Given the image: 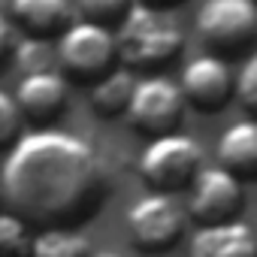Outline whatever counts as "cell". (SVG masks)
Returning a JSON list of instances; mask_svg holds the SVG:
<instances>
[{
  "label": "cell",
  "mask_w": 257,
  "mask_h": 257,
  "mask_svg": "<svg viewBox=\"0 0 257 257\" xmlns=\"http://www.w3.org/2000/svg\"><path fill=\"white\" fill-rule=\"evenodd\" d=\"M0 188L4 206L34 230H79L103 212L109 173L88 140L58 127H34L10 149Z\"/></svg>",
  "instance_id": "cell-1"
},
{
  "label": "cell",
  "mask_w": 257,
  "mask_h": 257,
  "mask_svg": "<svg viewBox=\"0 0 257 257\" xmlns=\"http://www.w3.org/2000/svg\"><path fill=\"white\" fill-rule=\"evenodd\" d=\"M115 46L127 70H146L149 76H158V70L170 67L182 55L185 34L161 10L134 4L115 31Z\"/></svg>",
  "instance_id": "cell-2"
},
{
  "label": "cell",
  "mask_w": 257,
  "mask_h": 257,
  "mask_svg": "<svg viewBox=\"0 0 257 257\" xmlns=\"http://www.w3.org/2000/svg\"><path fill=\"white\" fill-rule=\"evenodd\" d=\"M203 167H206L203 146L182 134L152 140L140 152V161H137L140 179L158 194H179L191 188Z\"/></svg>",
  "instance_id": "cell-3"
},
{
  "label": "cell",
  "mask_w": 257,
  "mask_h": 257,
  "mask_svg": "<svg viewBox=\"0 0 257 257\" xmlns=\"http://www.w3.org/2000/svg\"><path fill=\"white\" fill-rule=\"evenodd\" d=\"M118 46L115 34L103 25L94 22H73L61 37H58V64L64 79L73 82H97L115 67Z\"/></svg>",
  "instance_id": "cell-4"
},
{
  "label": "cell",
  "mask_w": 257,
  "mask_h": 257,
  "mask_svg": "<svg viewBox=\"0 0 257 257\" xmlns=\"http://www.w3.org/2000/svg\"><path fill=\"white\" fill-rule=\"evenodd\" d=\"M197 34L209 55H239L257 43L254 0H206L197 13Z\"/></svg>",
  "instance_id": "cell-5"
},
{
  "label": "cell",
  "mask_w": 257,
  "mask_h": 257,
  "mask_svg": "<svg viewBox=\"0 0 257 257\" xmlns=\"http://www.w3.org/2000/svg\"><path fill=\"white\" fill-rule=\"evenodd\" d=\"M185 97L179 85L167 76H143L137 79L131 106H127V124L143 137H170L179 134V124L185 118Z\"/></svg>",
  "instance_id": "cell-6"
},
{
  "label": "cell",
  "mask_w": 257,
  "mask_h": 257,
  "mask_svg": "<svg viewBox=\"0 0 257 257\" xmlns=\"http://www.w3.org/2000/svg\"><path fill=\"white\" fill-rule=\"evenodd\" d=\"M124 224H127V236H131V242L140 251L161 254L182 239L185 224H188V212L179 206V200L173 194L149 191L146 197H140L127 209Z\"/></svg>",
  "instance_id": "cell-7"
},
{
  "label": "cell",
  "mask_w": 257,
  "mask_h": 257,
  "mask_svg": "<svg viewBox=\"0 0 257 257\" xmlns=\"http://www.w3.org/2000/svg\"><path fill=\"white\" fill-rule=\"evenodd\" d=\"M242 209H245V185L224 167H203L188 197V215L197 221V227L239 221Z\"/></svg>",
  "instance_id": "cell-8"
},
{
  "label": "cell",
  "mask_w": 257,
  "mask_h": 257,
  "mask_svg": "<svg viewBox=\"0 0 257 257\" xmlns=\"http://www.w3.org/2000/svg\"><path fill=\"white\" fill-rule=\"evenodd\" d=\"M179 91L185 97V106L200 115H215L236 97V79L224 58L206 52L185 64L179 76Z\"/></svg>",
  "instance_id": "cell-9"
},
{
  "label": "cell",
  "mask_w": 257,
  "mask_h": 257,
  "mask_svg": "<svg viewBox=\"0 0 257 257\" xmlns=\"http://www.w3.org/2000/svg\"><path fill=\"white\" fill-rule=\"evenodd\" d=\"M16 103L25 121L37 124V127H52V121L64 112L67 100H70V82L64 79V73L55 70H34L25 73L16 85Z\"/></svg>",
  "instance_id": "cell-10"
},
{
  "label": "cell",
  "mask_w": 257,
  "mask_h": 257,
  "mask_svg": "<svg viewBox=\"0 0 257 257\" xmlns=\"http://www.w3.org/2000/svg\"><path fill=\"white\" fill-rule=\"evenodd\" d=\"M188 254L191 257H257V233L242 218L227 224L197 227Z\"/></svg>",
  "instance_id": "cell-11"
},
{
  "label": "cell",
  "mask_w": 257,
  "mask_h": 257,
  "mask_svg": "<svg viewBox=\"0 0 257 257\" xmlns=\"http://www.w3.org/2000/svg\"><path fill=\"white\" fill-rule=\"evenodd\" d=\"M218 167L236 176L242 185L257 182V121H233L218 140Z\"/></svg>",
  "instance_id": "cell-12"
},
{
  "label": "cell",
  "mask_w": 257,
  "mask_h": 257,
  "mask_svg": "<svg viewBox=\"0 0 257 257\" xmlns=\"http://www.w3.org/2000/svg\"><path fill=\"white\" fill-rule=\"evenodd\" d=\"M70 16V0H10V19L28 40L61 37L73 25Z\"/></svg>",
  "instance_id": "cell-13"
},
{
  "label": "cell",
  "mask_w": 257,
  "mask_h": 257,
  "mask_svg": "<svg viewBox=\"0 0 257 257\" xmlns=\"http://www.w3.org/2000/svg\"><path fill=\"white\" fill-rule=\"evenodd\" d=\"M134 88H137V79L127 67H112L106 76H100L94 85H91V109L94 115L100 118H118V115H127V106H131V97H134Z\"/></svg>",
  "instance_id": "cell-14"
},
{
  "label": "cell",
  "mask_w": 257,
  "mask_h": 257,
  "mask_svg": "<svg viewBox=\"0 0 257 257\" xmlns=\"http://www.w3.org/2000/svg\"><path fill=\"white\" fill-rule=\"evenodd\" d=\"M91 239L79 230L52 227V230H34L31 257H91Z\"/></svg>",
  "instance_id": "cell-15"
},
{
  "label": "cell",
  "mask_w": 257,
  "mask_h": 257,
  "mask_svg": "<svg viewBox=\"0 0 257 257\" xmlns=\"http://www.w3.org/2000/svg\"><path fill=\"white\" fill-rule=\"evenodd\" d=\"M34 227L16 212L0 209V257H31Z\"/></svg>",
  "instance_id": "cell-16"
},
{
  "label": "cell",
  "mask_w": 257,
  "mask_h": 257,
  "mask_svg": "<svg viewBox=\"0 0 257 257\" xmlns=\"http://www.w3.org/2000/svg\"><path fill=\"white\" fill-rule=\"evenodd\" d=\"M85 22H94V25H103V28H118L127 13H131V7L137 4V0H76Z\"/></svg>",
  "instance_id": "cell-17"
},
{
  "label": "cell",
  "mask_w": 257,
  "mask_h": 257,
  "mask_svg": "<svg viewBox=\"0 0 257 257\" xmlns=\"http://www.w3.org/2000/svg\"><path fill=\"white\" fill-rule=\"evenodd\" d=\"M236 100L248 112V118L257 121V52L248 55V61L242 64L236 76Z\"/></svg>",
  "instance_id": "cell-18"
},
{
  "label": "cell",
  "mask_w": 257,
  "mask_h": 257,
  "mask_svg": "<svg viewBox=\"0 0 257 257\" xmlns=\"http://www.w3.org/2000/svg\"><path fill=\"white\" fill-rule=\"evenodd\" d=\"M22 124H25V118L19 112L16 97L0 91V149H7V146L13 149L16 146V140L22 137Z\"/></svg>",
  "instance_id": "cell-19"
},
{
  "label": "cell",
  "mask_w": 257,
  "mask_h": 257,
  "mask_svg": "<svg viewBox=\"0 0 257 257\" xmlns=\"http://www.w3.org/2000/svg\"><path fill=\"white\" fill-rule=\"evenodd\" d=\"M16 46H19V40H16L13 22H10L7 16H0V67H4L7 61H13V55H16Z\"/></svg>",
  "instance_id": "cell-20"
},
{
  "label": "cell",
  "mask_w": 257,
  "mask_h": 257,
  "mask_svg": "<svg viewBox=\"0 0 257 257\" xmlns=\"http://www.w3.org/2000/svg\"><path fill=\"white\" fill-rule=\"evenodd\" d=\"M143 7H152V10H170V7H179L182 0H137Z\"/></svg>",
  "instance_id": "cell-21"
},
{
  "label": "cell",
  "mask_w": 257,
  "mask_h": 257,
  "mask_svg": "<svg viewBox=\"0 0 257 257\" xmlns=\"http://www.w3.org/2000/svg\"><path fill=\"white\" fill-rule=\"evenodd\" d=\"M91 257H121V254L118 251H94Z\"/></svg>",
  "instance_id": "cell-22"
},
{
  "label": "cell",
  "mask_w": 257,
  "mask_h": 257,
  "mask_svg": "<svg viewBox=\"0 0 257 257\" xmlns=\"http://www.w3.org/2000/svg\"><path fill=\"white\" fill-rule=\"evenodd\" d=\"M0 206H4V188H0Z\"/></svg>",
  "instance_id": "cell-23"
},
{
  "label": "cell",
  "mask_w": 257,
  "mask_h": 257,
  "mask_svg": "<svg viewBox=\"0 0 257 257\" xmlns=\"http://www.w3.org/2000/svg\"><path fill=\"white\" fill-rule=\"evenodd\" d=\"M254 4H257V0H254Z\"/></svg>",
  "instance_id": "cell-24"
}]
</instances>
